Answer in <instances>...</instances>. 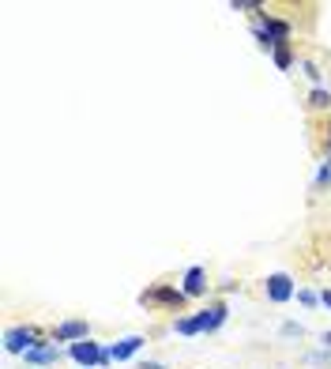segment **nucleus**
I'll return each mask as SVG.
<instances>
[{
  "label": "nucleus",
  "instance_id": "obj_1",
  "mask_svg": "<svg viewBox=\"0 0 331 369\" xmlns=\"http://www.w3.org/2000/svg\"><path fill=\"white\" fill-rule=\"evenodd\" d=\"M72 358L79 362V365H102V362H110V350H102L98 343H90V339H79V343H72Z\"/></svg>",
  "mask_w": 331,
  "mask_h": 369
},
{
  "label": "nucleus",
  "instance_id": "obj_2",
  "mask_svg": "<svg viewBox=\"0 0 331 369\" xmlns=\"http://www.w3.org/2000/svg\"><path fill=\"white\" fill-rule=\"evenodd\" d=\"M263 290H268V298H271V301H279V306H283V301L294 298V279H290L286 271H275V275H268Z\"/></svg>",
  "mask_w": 331,
  "mask_h": 369
},
{
  "label": "nucleus",
  "instance_id": "obj_3",
  "mask_svg": "<svg viewBox=\"0 0 331 369\" xmlns=\"http://www.w3.org/2000/svg\"><path fill=\"white\" fill-rule=\"evenodd\" d=\"M4 350L8 354H31L34 350V328H11L4 336Z\"/></svg>",
  "mask_w": 331,
  "mask_h": 369
},
{
  "label": "nucleus",
  "instance_id": "obj_4",
  "mask_svg": "<svg viewBox=\"0 0 331 369\" xmlns=\"http://www.w3.org/2000/svg\"><path fill=\"white\" fill-rule=\"evenodd\" d=\"M192 321H196V336H200V332H215V328L226 324V306H211L204 313H196Z\"/></svg>",
  "mask_w": 331,
  "mask_h": 369
},
{
  "label": "nucleus",
  "instance_id": "obj_5",
  "mask_svg": "<svg viewBox=\"0 0 331 369\" xmlns=\"http://www.w3.org/2000/svg\"><path fill=\"white\" fill-rule=\"evenodd\" d=\"M79 343V339H87V324L83 321H64L57 332H53V343Z\"/></svg>",
  "mask_w": 331,
  "mask_h": 369
},
{
  "label": "nucleus",
  "instance_id": "obj_6",
  "mask_svg": "<svg viewBox=\"0 0 331 369\" xmlns=\"http://www.w3.org/2000/svg\"><path fill=\"white\" fill-rule=\"evenodd\" d=\"M140 347H143V339H140V336H128V339H121V343H113V347H110V358H113V362H125V358H132Z\"/></svg>",
  "mask_w": 331,
  "mask_h": 369
},
{
  "label": "nucleus",
  "instance_id": "obj_7",
  "mask_svg": "<svg viewBox=\"0 0 331 369\" xmlns=\"http://www.w3.org/2000/svg\"><path fill=\"white\" fill-rule=\"evenodd\" d=\"M204 279H207V275H204V268H189V271H184V286H181V290H184V298H196V294H204V286H207Z\"/></svg>",
  "mask_w": 331,
  "mask_h": 369
},
{
  "label": "nucleus",
  "instance_id": "obj_8",
  "mask_svg": "<svg viewBox=\"0 0 331 369\" xmlns=\"http://www.w3.org/2000/svg\"><path fill=\"white\" fill-rule=\"evenodd\" d=\"M57 343H53V347H34L31 354H26V362H57Z\"/></svg>",
  "mask_w": 331,
  "mask_h": 369
},
{
  "label": "nucleus",
  "instance_id": "obj_9",
  "mask_svg": "<svg viewBox=\"0 0 331 369\" xmlns=\"http://www.w3.org/2000/svg\"><path fill=\"white\" fill-rule=\"evenodd\" d=\"M184 290H151V294H143V301H181Z\"/></svg>",
  "mask_w": 331,
  "mask_h": 369
},
{
  "label": "nucleus",
  "instance_id": "obj_10",
  "mask_svg": "<svg viewBox=\"0 0 331 369\" xmlns=\"http://www.w3.org/2000/svg\"><path fill=\"white\" fill-rule=\"evenodd\" d=\"M309 105H316V110H324V105H331V90H324V87H316L312 95H309Z\"/></svg>",
  "mask_w": 331,
  "mask_h": 369
},
{
  "label": "nucleus",
  "instance_id": "obj_11",
  "mask_svg": "<svg viewBox=\"0 0 331 369\" xmlns=\"http://www.w3.org/2000/svg\"><path fill=\"white\" fill-rule=\"evenodd\" d=\"M324 184H331V155H327V162L320 166V174H316V189H324Z\"/></svg>",
  "mask_w": 331,
  "mask_h": 369
},
{
  "label": "nucleus",
  "instance_id": "obj_12",
  "mask_svg": "<svg viewBox=\"0 0 331 369\" xmlns=\"http://www.w3.org/2000/svg\"><path fill=\"white\" fill-rule=\"evenodd\" d=\"M177 332L181 336H196V321H192V316H181V321H177Z\"/></svg>",
  "mask_w": 331,
  "mask_h": 369
},
{
  "label": "nucleus",
  "instance_id": "obj_13",
  "mask_svg": "<svg viewBox=\"0 0 331 369\" xmlns=\"http://www.w3.org/2000/svg\"><path fill=\"white\" fill-rule=\"evenodd\" d=\"M275 64H279V68H290V49H286V42L275 49Z\"/></svg>",
  "mask_w": 331,
  "mask_h": 369
},
{
  "label": "nucleus",
  "instance_id": "obj_14",
  "mask_svg": "<svg viewBox=\"0 0 331 369\" xmlns=\"http://www.w3.org/2000/svg\"><path fill=\"white\" fill-rule=\"evenodd\" d=\"M320 301H324V306L331 309V290H324V294H320Z\"/></svg>",
  "mask_w": 331,
  "mask_h": 369
},
{
  "label": "nucleus",
  "instance_id": "obj_15",
  "mask_svg": "<svg viewBox=\"0 0 331 369\" xmlns=\"http://www.w3.org/2000/svg\"><path fill=\"white\" fill-rule=\"evenodd\" d=\"M140 369H162V365H154V362H147V365H140Z\"/></svg>",
  "mask_w": 331,
  "mask_h": 369
},
{
  "label": "nucleus",
  "instance_id": "obj_16",
  "mask_svg": "<svg viewBox=\"0 0 331 369\" xmlns=\"http://www.w3.org/2000/svg\"><path fill=\"white\" fill-rule=\"evenodd\" d=\"M324 343H327V350H331V332H324Z\"/></svg>",
  "mask_w": 331,
  "mask_h": 369
}]
</instances>
